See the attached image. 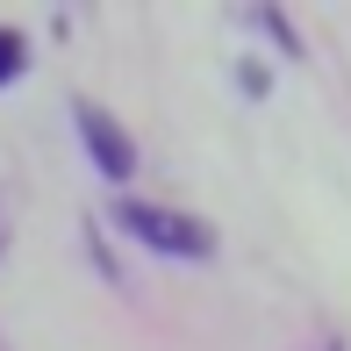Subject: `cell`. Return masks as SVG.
<instances>
[{"mask_svg":"<svg viewBox=\"0 0 351 351\" xmlns=\"http://www.w3.org/2000/svg\"><path fill=\"white\" fill-rule=\"evenodd\" d=\"M22 65H29L22 29H0V86H8V79H22Z\"/></svg>","mask_w":351,"mask_h":351,"instance_id":"cell-3","label":"cell"},{"mask_svg":"<svg viewBox=\"0 0 351 351\" xmlns=\"http://www.w3.org/2000/svg\"><path fill=\"white\" fill-rule=\"evenodd\" d=\"M72 122H79V143L93 151V165H101L115 186H130L136 180V143H130V130H122L101 101H72Z\"/></svg>","mask_w":351,"mask_h":351,"instance_id":"cell-2","label":"cell"},{"mask_svg":"<svg viewBox=\"0 0 351 351\" xmlns=\"http://www.w3.org/2000/svg\"><path fill=\"white\" fill-rule=\"evenodd\" d=\"M258 22H265V36H273L280 51H301V36L287 29V14H280V8H258Z\"/></svg>","mask_w":351,"mask_h":351,"instance_id":"cell-4","label":"cell"},{"mask_svg":"<svg viewBox=\"0 0 351 351\" xmlns=\"http://www.w3.org/2000/svg\"><path fill=\"white\" fill-rule=\"evenodd\" d=\"M115 222L136 237L143 251H165V258H208V251H215V230H208L201 215L158 208V201H136V194L115 201Z\"/></svg>","mask_w":351,"mask_h":351,"instance_id":"cell-1","label":"cell"}]
</instances>
